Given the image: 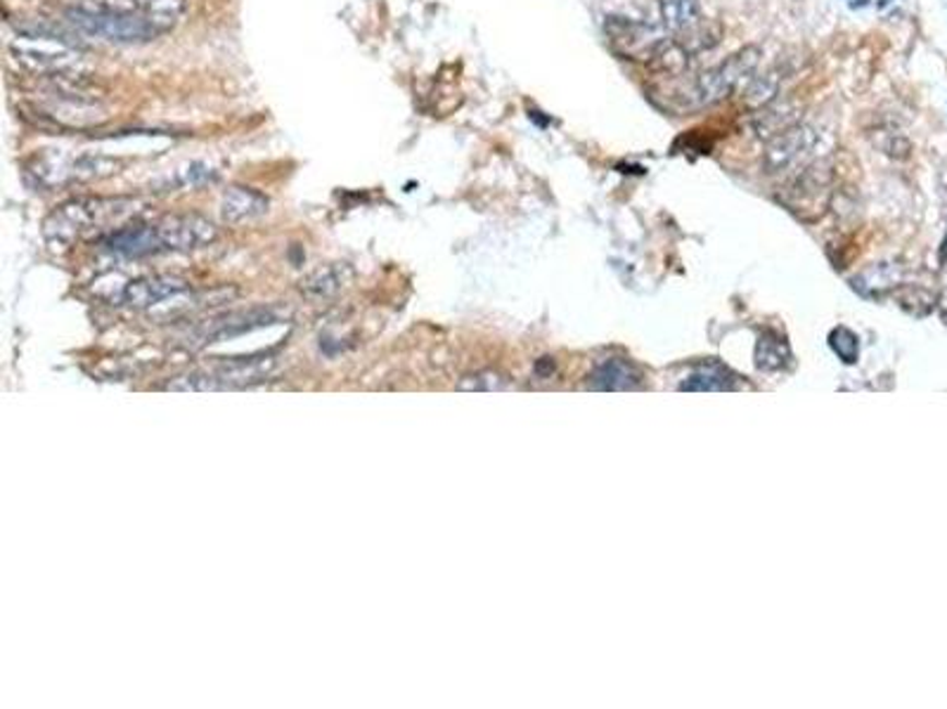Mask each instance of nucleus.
Wrapping results in <instances>:
<instances>
[{"label":"nucleus","instance_id":"obj_1","mask_svg":"<svg viewBox=\"0 0 947 709\" xmlns=\"http://www.w3.org/2000/svg\"><path fill=\"white\" fill-rule=\"evenodd\" d=\"M140 201L134 197H114V199H74L67 201L46 218L43 223V234L55 248L74 246L81 236L91 234L100 228L109 232L119 230L124 220L136 216Z\"/></svg>","mask_w":947,"mask_h":709},{"label":"nucleus","instance_id":"obj_2","mask_svg":"<svg viewBox=\"0 0 947 709\" xmlns=\"http://www.w3.org/2000/svg\"><path fill=\"white\" fill-rule=\"evenodd\" d=\"M65 18L79 34L116 43V46H142V43H152L164 36L162 28L136 10L71 5L65 10Z\"/></svg>","mask_w":947,"mask_h":709},{"label":"nucleus","instance_id":"obj_3","mask_svg":"<svg viewBox=\"0 0 947 709\" xmlns=\"http://www.w3.org/2000/svg\"><path fill=\"white\" fill-rule=\"evenodd\" d=\"M763 50L758 46H744L732 53L720 65L711 67L698 73L690 91H682V102L688 109H704L718 105L725 97L737 93L741 85H747L761 65Z\"/></svg>","mask_w":947,"mask_h":709},{"label":"nucleus","instance_id":"obj_4","mask_svg":"<svg viewBox=\"0 0 947 709\" xmlns=\"http://www.w3.org/2000/svg\"><path fill=\"white\" fill-rule=\"evenodd\" d=\"M14 62L38 77H65L74 73L83 59L79 40L57 36L55 32H26L10 40Z\"/></svg>","mask_w":947,"mask_h":709},{"label":"nucleus","instance_id":"obj_5","mask_svg":"<svg viewBox=\"0 0 947 709\" xmlns=\"http://www.w3.org/2000/svg\"><path fill=\"white\" fill-rule=\"evenodd\" d=\"M126 166L119 156L107 154H43L36 156L28 166V173L36 177L43 187H60L71 183H93L102 177L116 175Z\"/></svg>","mask_w":947,"mask_h":709},{"label":"nucleus","instance_id":"obj_6","mask_svg":"<svg viewBox=\"0 0 947 709\" xmlns=\"http://www.w3.org/2000/svg\"><path fill=\"white\" fill-rule=\"evenodd\" d=\"M275 369H278V358H250V360H232L223 367H216L211 372H195L176 376L166 383V391H183V393H207V391H232L254 386V383L266 381Z\"/></svg>","mask_w":947,"mask_h":709},{"label":"nucleus","instance_id":"obj_7","mask_svg":"<svg viewBox=\"0 0 947 709\" xmlns=\"http://www.w3.org/2000/svg\"><path fill=\"white\" fill-rule=\"evenodd\" d=\"M604 34L609 38L611 50L619 57L645 65L651 62L654 55L661 48V43L668 38V32H661L659 26L621 18V14H609L604 22Z\"/></svg>","mask_w":947,"mask_h":709},{"label":"nucleus","instance_id":"obj_8","mask_svg":"<svg viewBox=\"0 0 947 709\" xmlns=\"http://www.w3.org/2000/svg\"><path fill=\"white\" fill-rule=\"evenodd\" d=\"M832 181H834L832 161L827 159L815 161V164L798 171L789 187L784 189L782 199L804 220H808V211H815V216H822V211L829 204V197H832V191H829Z\"/></svg>","mask_w":947,"mask_h":709},{"label":"nucleus","instance_id":"obj_9","mask_svg":"<svg viewBox=\"0 0 947 709\" xmlns=\"http://www.w3.org/2000/svg\"><path fill=\"white\" fill-rule=\"evenodd\" d=\"M278 319H280V315L275 307H254V310H250V313H230L226 317H216V319L197 324V327L187 334V346H193V348L209 346L216 341H223V338H232V336H240V334L254 332L261 327H268V324H275Z\"/></svg>","mask_w":947,"mask_h":709},{"label":"nucleus","instance_id":"obj_10","mask_svg":"<svg viewBox=\"0 0 947 709\" xmlns=\"http://www.w3.org/2000/svg\"><path fill=\"white\" fill-rule=\"evenodd\" d=\"M154 225L164 251H195L218 240V228L197 213L162 216L154 220Z\"/></svg>","mask_w":947,"mask_h":709},{"label":"nucleus","instance_id":"obj_11","mask_svg":"<svg viewBox=\"0 0 947 709\" xmlns=\"http://www.w3.org/2000/svg\"><path fill=\"white\" fill-rule=\"evenodd\" d=\"M815 144H818V132L808 124H796L786 128L779 136L767 140V150L763 154V166L767 173H782L789 171L812 154Z\"/></svg>","mask_w":947,"mask_h":709},{"label":"nucleus","instance_id":"obj_12","mask_svg":"<svg viewBox=\"0 0 947 709\" xmlns=\"http://www.w3.org/2000/svg\"><path fill=\"white\" fill-rule=\"evenodd\" d=\"M189 284L187 279L176 275H157V277H142L134 279L122 287V291L114 295L116 305H128V307H150L169 299H176L183 291H187Z\"/></svg>","mask_w":947,"mask_h":709},{"label":"nucleus","instance_id":"obj_13","mask_svg":"<svg viewBox=\"0 0 947 709\" xmlns=\"http://www.w3.org/2000/svg\"><path fill=\"white\" fill-rule=\"evenodd\" d=\"M268 197L246 185L228 187L221 197V220L226 225H244L268 213Z\"/></svg>","mask_w":947,"mask_h":709},{"label":"nucleus","instance_id":"obj_14","mask_svg":"<svg viewBox=\"0 0 947 709\" xmlns=\"http://www.w3.org/2000/svg\"><path fill=\"white\" fill-rule=\"evenodd\" d=\"M356 282V270L348 263H330L305 277L301 291L309 299H332Z\"/></svg>","mask_w":947,"mask_h":709},{"label":"nucleus","instance_id":"obj_15","mask_svg":"<svg viewBox=\"0 0 947 709\" xmlns=\"http://www.w3.org/2000/svg\"><path fill=\"white\" fill-rule=\"evenodd\" d=\"M796 124H800V105L794 100L779 102L777 97L775 102H770L767 107L753 112V130L758 132V138L763 140H772Z\"/></svg>","mask_w":947,"mask_h":709},{"label":"nucleus","instance_id":"obj_16","mask_svg":"<svg viewBox=\"0 0 947 709\" xmlns=\"http://www.w3.org/2000/svg\"><path fill=\"white\" fill-rule=\"evenodd\" d=\"M784 67L775 65L770 67L767 71H763L761 77H753L744 91H741V105H744L747 112H758L767 107L770 102H775L779 97V88L784 83Z\"/></svg>","mask_w":947,"mask_h":709},{"label":"nucleus","instance_id":"obj_17","mask_svg":"<svg viewBox=\"0 0 947 709\" xmlns=\"http://www.w3.org/2000/svg\"><path fill=\"white\" fill-rule=\"evenodd\" d=\"M639 386V372L625 360H607L592 374V388L597 391H633Z\"/></svg>","mask_w":947,"mask_h":709},{"label":"nucleus","instance_id":"obj_18","mask_svg":"<svg viewBox=\"0 0 947 709\" xmlns=\"http://www.w3.org/2000/svg\"><path fill=\"white\" fill-rule=\"evenodd\" d=\"M659 18L663 32L680 36L702 20L698 0H659Z\"/></svg>","mask_w":947,"mask_h":709},{"label":"nucleus","instance_id":"obj_19","mask_svg":"<svg viewBox=\"0 0 947 709\" xmlns=\"http://www.w3.org/2000/svg\"><path fill=\"white\" fill-rule=\"evenodd\" d=\"M723 36H725V28L718 20L702 18L694 26H690L688 32H682L680 36H673V38L694 57V55H702L706 50L716 48L718 43L723 40Z\"/></svg>","mask_w":947,"mask_h":709},{"label":"nucleus","instance_id":"obj_20","mask_svg":"<svg viewBox=\"0 0 947 709\" xmlns=\"http://www.w3.org/2000/svg\"><path fill=\"white\" fill-rule=\"evenodd\" d=\"M692 55L684 50L675 38H666L661 43V48L654 55V59L649 62V67L659 73H666V77H682L684 71L690 67Z\"/></svg>","mask_w":947,"mask_h":709},{"label":"nucleus","instance_id":"obj_21","mask_svg":"<svg viewBox=\"0 0 947 709\" xmlns=\"http://www.w3.org/2000/svg\"><path fill=\"white\" fill-rule=\"evenodd\" d=\"M735 386V376L727 372L723 364H706L682 383V391L706 393V391H730Z\"/></svg>","mask_w":947,"mask_h":709},{"label":"nucleus","instance_id":"obj_22","mask_svg":"<svg viewBox=\"0 0 947 709\" xmlns=\"http://www.w3.org/2000/svg\"><path fill=\"white\" fill-rule=\"evenodd\" d=\"M792 360L789 348L777 336H761L755 348V364L761 369H782L786 362Z\"/></svg>","mask_w":947,"mask_h":709},{"label":"nucleus","instance_id":"obj_23","mask_svg":"<svg viewBox=\"0 0 947 709\" xmlns=\"http://www.w3.org/2000/svg\"><path fill=\"white\" fill-rule=\"evenodd\" d=\"M216 177V171L207 164V161H193V164H187L178 171H173V175L166 181V189H185V187H197L201 183L211 181Z\"/></svg>","mask_w":947,"mask_h":709},{"label":"nucleus","instance_id":"obj_24","mask_svg":"<svg viewBox=\"0 0 947 709\" xmlns=\"http://www.w3.org/2000/svg\"><path fill=\"white\" fill-rule=\"evenodd\" d=\"M829 346H832V350L839 354V358L846 362V364H853V362H857V354H859V338L851 332V329H846V327H836L832 334H829Z\"/></svg>","mask_w":947,"mask_h":709},{"label":"nucleus","instance_id":"obj_25","mask_svg":"<svg viewBox=\"0 0 947 709\" xmlns=\"http://www.w3.org/2000/svg\"><path fill=\"white\" fill-rule=\"evenodd\" d=\"M507 386H509L507 379L500 376V374H493V372H481V374L464 376L458 383L460 391H503Z\"/></svg>","mask_w":947,"mask_h":709},{"label":"nucleus","instance_id":"obj_26","mask_svg":"<svg viewBox=\"0 0 947 709\" xmlns=\"http://www.w3.org/2000/svg\"><path fill=\"white\" fill-rule=\"evenodd\" d=\"M888 0H857V5L859 8H865V5H886Z\"/></svg>","mask_w":947,"mask_h":709},{"label":"nucleus","instance_id":"obj_27","mask_svg":"<svg viewBox=\"0 0 947 709\" xmlns=\"http://www.w3.org/2000/svg\"><path fill=\"white\" fill-rule=\"evenodd\" d=\"M940 258L947 260V234H945V242H943V248H940Z\"/></svg>","mask_w":947,"mask_h":709},{"label":"nucleus","instance_id":"obj_28","mask_svg":"<svg viewBox=\"0 0 947 709\" xmlns=\"http://www.w3.org/2000/svg\"><path fill=\"white\" fill-rule=\"evenodd\" d=\"M943 317H945V322H947V305H945V310H943Z\"/></svg>","mask_w":947,"mask_h":709}]
</instances>
